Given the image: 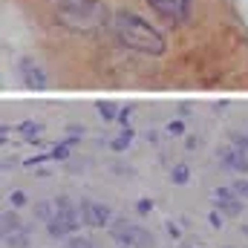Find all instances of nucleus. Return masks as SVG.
Returning <instances> with one entry per match:
<instances>
[{
  "label": "nucleus",
  "instance_id": "30",
  "mask_svg": "<svg viewBox=\"0 0 248 248\" xmlns=\"http://www.w3.org/2000/svg\"><path fill=\"white\" fill-rule=\"evenodd\" d=\"M225 248H231V246H225Z\"/></svg>",
  "mask_w": 248,
  "mask_h": 248
},
{
  "label": "nucleus",
  "instance_id": "5",
  "mask_svg": "<svg viewBox=\"0 0 248 248\" xmlns=\"http://www.w3.org/2000/svg\"><path fill=\"white\" fill-rule=\"evenodd\" d=\"M217 159H219V165L222 168H228V170H234V173H248V153H243L240 147H234V144H222L219 150H217Z\"/></svg>",
  "mask_w": 248,
  "mask_h": 248
},
{
  "label": "nucleus",
  "instance_id": "8",
  "mask_svg": "<svg viewBox=\"0 0 248 248\" xmlns=\"http://www.w3.org/2000/svg\"><path fill=\"white\" fill-rule=\"evenodd\" d=\"M26 225H23V219L15 214V211H6L3 217H0V231H3V237L6 234H15V231H23Z\"/></svg>",
  "mask_w": 248,
  "mask_h": 248
},
{
  "label": "nucleus",
  "instance_id": "2",
  "mask_svg": "<svg viewBox=\"0 0 248 248\" xmlns=\"http://www.w3.org/2000/svg\"><path fill=\"white\" fill-rule=\"evenodd\" d=\"M110 29H113V35H116V41L127 46V49H136V52H141V55H162L165 52V35L150 23V20H144L141 15H136V12H130V9H119L116 15H113V23H110Z\"/></svg>",
  "mask_w": 248,
  "mask_h": 248
},
{
  "label": "nucleus",
  "instance_id": "18",
  "mask_svg": "<svg viewBox=\"0 0 248 248\" xmlns=\"http://www.w3.org/2000/svg\"><path fill=\"white\" fill-rule=\"evenodd\" d=\"M66 248H95V243H93L90 237H78V234H72V237H66Z\"/></svg>",
  "mask_w": 248,
  "mask_h": 248
},
{
  "label": "nucleus",
  "instance_id": "20",
  "mask_svg": "<svg viewBox=\"0 0 248 248\" xmlns=\"http://www.w3.org/2000/svg\"><path fill=\"white\" fill-rule=\"evenodd\" d=\"M52 202H55V211H58V214H66V211H72V208H75V202H72V199H69V196H55V199H52Z\"/></svg>",
  "mask_w": 248,
  "mask_h": 248
},
{
  "label": "nucleus",
  "instance_id": "29",
  "mask_svg": "<svg viewBox=\"0 0 248 248\" xmlns=\"http://www.w3.org/2000/svg\"><path fill=\"white\" fill-rule=\"evenodd\" d=\"M243 234H246V237H248V225H243Z\"/></svg>",
  "mask_w": 248,
  "mask_h": 248
},
{
  "label": "nucleus",
  "instance_id": "17",
  "mask_svg": "<svg viewBox=\"0 0 248 248\" xmlns=\"http://www.w3.org/2000/svg\"><path fill=\"white\" fill-rule=\"evenodd\" d=\"M130 141H133V127H130V124H124L122 136H119V139H113V144H110V147H113V150H124Z\"/></svg>",
  "mask_w": 248,
  "mask_h": 248
},
{
  "label": "nucleus",
  "instance_id": "19",
  "mask_svg": "<svg viewBox=\"0 0 248 248\" xmlns=\"http://www.w3.org/2000/svg\"><path fill=\"white\" fill-rule=\"evenodd\" d=\"M228 141H231L234 147H240L243 153H248V136H246V133H237V130H231V133H228Z\"/></svg>",
  "mask_w": 248,
  "mask_h": 248
},
{
  "label": "nucleus",
  "instance_id": "23",
  "mask_svg": "<svg viewBox=\"0 0 248 248\" xmlns=\"http://www.w3.org/2000/svg\"><path fill=\"white\" fill-rule=\"evenodd\" d=\"M234 190H237V193H240V196H243V199H248V176H240V179H234Z\"/></svg>",
  "mask_w": 248,
  "mask_h": 248
},
{
  "label": "nucleus",
  "instance_id": "16",
  "mask_svg": "<svg viewBox=\"0 0 248 248\" xmlns=\"http://www.w3.org/2000/svg\"><path fill=\"white\" fill-rule=\"evenodd\" d=\"M187 179H190V168H187V165H176V168L170 170V182H173V185H187Z\"/></svg>",
  "mask_w": 248,
  "mask_h": 248
},
{
  "label": "nucleus",
  "instance_id": "11",
  "mask_svg": "<svg viewBox=\"0 0 248 248\" xmlns=\"http://www.w3.org/2000/svg\"><path fill=\"white\" fill-rule=\"evenodd\" d=\"M78 211H81V219H84L87 228H98V222H95V202L93 199H81Z\"/></svg>",
  "mask_w": 248,
  "mask_h": 248
},
{
  "label": "nucleus",
  "instance_id": "26",
  "mask_svg": "<svg viewBox=\"0 0 248 248\" xmlns=\"http://www.w3.org/2000/svg\"><path fill=\"white\" fill-rule=\"evenodd\" d=\"M165 228H168V234H170L173 240H179V237H182V228H179L173 219H168V222H165Z\"/></svg>",
  "mask_w": 248,
  "mask_h": 248
},
{
  "label": "nucleus",
  "instance_id": "31",
  "mask_svg": "<svg viewBox=\"0 0 248 248\" xmlns=\"http://www.w3.org/2000/svg\"><path fill=\"white\" fill-rule=\"evenodd\" d=\"M119 248H124V246H119Z\"/></svg>",
  "mask_w": 248,
  "mask_h": 248
},
{
  "label": "nucleus",
  "instance_id": "14",
  "mask_svg": "<svg viewBox=\"0 0 248 248\" xmlns=\"http://www.w3.org/2000/svg\"><path fill=\"white\" fill-rule=\"evenodd\" d=\"M98 116L104 122H119V107L110 104V101H98Z\"/></svg>",
  "mask_w": 248,
  "mask_h": 248
},
{
  "label": "nucleus",
  "instance_id": "10",
  "mask_svg": "<svg viewBox=\"0 0 248 248\" xmlns=\"http://www.w3.org/2000/svg\"><path fill=\"white\" fill-rule=\"evenodd\" d=\"M133 248H156V237H153L147 228L136 225V228H133Z\"/></svg>",
  "mask_w": 248,
  "mask_h": 248
},
{
  "label": "nucleus",
  "instance_id": "7",
  "mask_svg": "<svg viewBox=\"0 0 248 248\" xmlns=\"http://www.w3.org/2000/svg\"><path fill=\"white\" fill-rule=\"evenodd\" d=\"M46 234L52 237V240H66V237H72V234H78V228L63 217V214H55L49 222H46Z\"/></svg>",
  "mask_w": 248,
  "mask_h": 248
},
{
  "label": "nucleus",
  "instance_id": "13",
  "mask_svg": "<svg viewBox=\"0 0 248 248\" xmlns=\"http://www.w3.org/2000/svg\"><path fill=\"white\" fill-rule=\"evenodd\" d=\"M17 130H20V136H23V139L35 141V139H38V136L44 133V124H41V122H32V119H26V122L17 124Z\"/></svg>",
  "mask_w": 248,
  "mask_h": 248
},
{
  "label": "nucleus",
  "instance_id": "22",
  "mask_svg": "<svg viewBox=\"0 0 248 248\" xmlns=\"http://www.w3.org/2000/svg\"><path fill=\"white\" fill-rule=\"evenodd\" d=\"M165 133H168V136H185V124L179 122V119H176V122H168L165 124Z\"/></svg>",
  "mask_w": 248,
  "mask_h": 248
},
{
  "label": "nucleus",
  "instance_id": "6",
  "mask_svg": "<svg viewBox=\"0 0 248 248\" xmlns=\"http://www.w3.org/2000/svg\"><path fill=\"white\" fill-rule=\"evenodd\" d=\"M17 75H20V81H23L26 87H32V90H44V87H46V72H44V66L35 63L32 58L17 61Z\"/></svg>",
  "mask_w": 248,
  "mask_h": 248
},
{
  "label": "nucleus",
  "instance_id": "28",
  "mask_svg": "<svg viewBox=\"0 0 248 248\" xmlns=\"http://www.w3.org/2000/svg\"><path fill=\"white\" fill-rule=\"evenodd\" d=\"M130 116H133V107H122V110H119V122L122 124L130 122Z\"/></svg>",
  "mask_w": 248,
  "mask_h": 248
},
{
  "label": "nucleus",
  "instance_id": "15",
  "mask_svg": "<svg viewBox=\"0 0 248 248\" xmlns=\"http://www.w3.org/2000/svg\"><path fill=\"white\" fill-rule=\"evenodd\" d=\"M95 222H98V228H104V225L113 222V211L107 205H101V202H95Z\"/></svg>",
  "mask_w": 248,
  "mask_h": 248
},
{
  "label": "nucleus",
  "instance_id": "3",
  "mask_svg": "<svg viewBox=\"0 0 248 248\" xmlns=\"http://www.w3.org/2000/svg\"><path fill=\"white\" fill-rule=\"evenodd\" d=\"M144 3L162 23H170V26L185 23L193 6V0H144Z\"/></svg>",
  "mask_w": 248,
  "mask_h": 248
},
{
  "label": "nucleus",
  "instance_id": "24",
  "mask_svg": "<svg viewBox=\"0 0 248 248\" xmlns=\"http://www.w3.org/2000/svg\"><path fill=\"white\" fill-rule=\"evenodd\" d=\"M136 211H139L141 217H144V214H150V211H153V199H150V196L139 199V202H136Z\"/></svg>",
  "mask_w": 248,
  "mask_h": 248
},
{
  "label": "nucleus",
  "instance_id": "25",
  "mask_svg": "<svg viewBox=\"0 0 248 248\" xmlns=\"http://www.w3.org/2000/svg\"><path fill=\"white\" fill-rule=\"evenodd\" d=\"M208 222H211V228H222V211H211Z\"/></svg>",
  "mask_w": 248,
  "mask_h": 248
},
{
  "label": "nucleus",
  "instance_id": "21",
  "mask_svg": "<svg viewBox=\"0 0 248 248\" xmlns=\"http://www.w3.org/2000/svg\"><path fill=\"white\" fill-rule=\"evenodd\" d=\"M9 202H12V208H23V205L29 202V196H26L23 190H12V193H9Z\"/></svg>",
  "mask_w": 248,
  "mask_h": 248
},
{
  "label": "nucleus",
  "instance_id": "4",
  "mask_svg": "<svg viewBox=\"0 0 248 248\" xmlns=\"http://www.w3.org/2000/svg\"><path fill=\"white\" fill-rule=\"evenodd\" d=\"M211 199H214V208L222 211V217H240L243 214V196L234 187H214Z\"/></svg>",
  "mask_w": 248,
  "mask_h": 248
},
{
  "label": "nucleus",
  "instance_id": "9",
  "mask_svg": "<svg viewBox=\"0 0 248 248\" xmlns=\"http://www.w3.org/2000/svg\"><path fill=\"white\" fill-rule=\"evenodd\" d=\"M29 234H32V225H26L23 231L6 234V237H3V243H6V248H29Z\"/></svg>",
  "mask_w": 248,
  "mask_h": 248
},
{
  "label": "nucleus",
  "instance_id": "27",
  "mask_svg": "<svg viewBox=\"0 0 248 248\" xmlns=\"http://www.w3.org/2000/svg\"><path fill=\"white\" fill-rule=\"evenodd\" d=\"M66 130H69V136H75V139H84V127H81V124H69Z\"/></svg>",
  "mask_w": 248,
  "mask_h": 248
},
{
  "label": "nucleus",
  "instance_id": "1",
  "mask_svg": "<svg viewBox=\"0 0 248 248\" xmlns=\"http://www.w3.org/2000/svg\"><path fill=\"white\" fill-rule=\"evenodd\" d=\"M52 17L72 35H95L113 23L110 6L104 0H58Z\"/></svg>",
  "mask_w": 248,
  "mask_h": 248
},
{
  "label": "nucleus",
  "instance_id": "12",
  "mask_svg": "<svg viewBox=\"0 0 248 248\" xmlns=\"http://www.w3.org/2000/svg\"><path fill=\"white\" fill-rule=\"evenodd\" d=\"M55 214H58V211H55V202H52V199H44V202H38V205H35V219H38V222H44V225H46Z\"/></svg>",
  "mask_w": 248,
  "mask_h": 248
}]
</instances>
